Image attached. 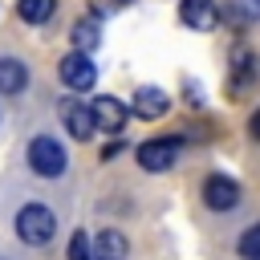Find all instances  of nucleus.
Wrapping results in <instances>:
<instances>
[{
    "label": "nucleus",
    "mask_w": 260,
    "mask_h": 260,
    "mask_svg": "<svg viewBox=\"0 0 260 260\" xmlns=\"http://www.w3.org/2000/svg\"><path fill=\"white\" fill-rule=\"evenodd\" d=\"M16 236H20V244L41 248V244H49L57 236V215L45 203H24L16 211Z\"/></svg>",
    "instance_id": "obj_1"
},
{
    "label": "nucleus",
    "mask_w": 260,
    "mask_h": 260,
    "mask_svg": "<svg viewBox=\"0 0 260 260\" xmlns=\"http://www.w3.org/2000/svg\"><path fill=\"white\" fill-rule=\"evenodd\" d=\"M28 167H32L41 179H61L65 167H69L65 146H61L57 138H49V134H37V138L28 142Z\"/></svg>",
    "instance_id": "obj_2"
},
{
    "label": "nucleus",
    "mask_w": 260,
    "mask_h": 260,
    "mask_svg": "<svg viewBox=\"0 0 260 260\" xmlns=\"http://www.w3.org/2000/svg\"><path fill=\"white\" fill-rule=\"evenodd\" d=\"M57 73H61V81H65L69 89H77V93H85V89L98 81V65H93L85 53H65L61 65H57Z\"/></svg>",
    "instance_id": "obj_3"
},
{
    "label": "nucleus",
    "mask_w": 260,
    "mask_h": 260,
    "mask_svg": "<svg viewBox=\"0 0 260 260\" xmlns=\"http://www.w3.org/2000/svg\"><path fill=\"white\" fill-rule=\"evenodd\" d=\"M175 158H179V142L175 138H150V142H142L138 146V167L142 171H171L175 167Z\"/></svg>",
    "instance_id": "obj_4"
},
{
    "label": "nucleus",
    "mask_w": 260,
    "mask_h": 260,
    "mask_svg": "<svg viewBox=\"0 0 260 260\" xmlns=\"http://www.w3.org/2000/svg\"><path fill=\"white\" fill-rule=\"evenodd\" d=\"M203 203L211 211H232L240 203V183L228 179V175H207L203 179Z\"/></svg>",
    "instance_id": "obj_5"
},
{
    "label": "nucleus",
    "mask_w": 260,
    "mask_h": 260,
    "mask_svg": "<svg viewBox=\"0 0 260 260\" xmlns=\"http://www.w3.org/2000/svg\"><path fill=\"white\" fill-rule=\"evenodd\" d=\"M61 122H65V130L77 138V142H89L93 134H98V122H93V110L85 106V102H61Z\"/></svg>",
    "instance_id": "obj_6"
},
{
    "label": "nucleus",
    "mask_w": 260,
    "mask_h": 260,
    "mask_svg": "<svg viewBox=\"0 0 260 260\" xmlns=\"http://www.w3.org/2000/svg\"><path fill=\"white\" fill-rule=\"evenodd\" d=\"M89 110H93L98 130H106V134H118V130L126 126V118H130V106H122V102H118V98H110V93L93 98V102H89Z\"/></svg>",
    "instance_id": "obj_7"
},
{
    "label": "nucleus",
    "mask_w": 260,
    "mask_h": 260,
    "mask_svg": "<svg viewBox=\"0 0 260 260\" xmlns=\"http://www.w3.org/2000/svg\"><path fill=\"white\" fill-rule=\"evenodd\" d=\"M167 110H171V98H167L158 85H142V89L130 98V114L142 118V122H154V118H162Z\"/></svg>",
    "instance_id": "obj_8"
},
{
    "label": "nucleus",
    "mask_w": 260,
    "mask_h": 260,
    "mask_svg": "<svg viewBox=\"0 0 260 260\" xmlns=\"http://www.w3.org/2000/svg\"><path fill=\"white\" fill-rule=\"evenodd\" d=\"M179 20L187 28H195V32H211L219 24V8H215V0H183L179 4Z\"/></svg>",
    "instance_id": "obj_9"
},
{
    "label": "nucleus",
    "mask_w": 260,
    "mask_h": 260,
    "mask_svg": "<svg viewBox=\"0 0 260 260\" xmlns=\"http://www.w3.org/2000/svg\"><path fill=\"white\" fill-rule=\"evenodd\" d=\"M126 252H130V244L118 228H106L93 236V260H126Z\"/></svg>",
    "instance_id": "obj_10"
},
{
    "label": "nucleus",
    "mask_w": 260,
    "mask_h": 260,
    "mask_svg": "<svg viewBox=\"0 0 260 260\" xmlns=\"http://www.w3.org/2000/svg\"><path fill=\"white\" fill-rule=\"evenodd\" d=\"M24 85H28V65H24L20 57H0V93L12 98V93H20Z\"/></svg>",
    "instance_id": "obj_11"
},
{
    "label": "nucleus",
    "mask_w": 260,
    "mask_h": 260,
    "mask_svg": "<svg viewBox=\"0 0 260 260\" xmlns=\"http://www.w3.org/2000/svg\"><path fill=\"white\" fill-rule=\"evenodd\" d=\"M16 12L24 24H45L57 12V0H16Z\"/></svg>",
    "instance_id": "obj_12"
},
{
    "label": "nucleus",
    "mask_w": 260,
    "mask_h": 260,
    "mask_svg": "<svg viewBox=\"0 0 260 260\" xmlns=\"http://www.w3.org/2000/svg\"><path fill=\"white\" fill-rule=\"evenodd\" d=\"M98 41H102L98 20H77L73 24V53H85L89 57V49H98Z\"/></svg>",
    "instance_id": "obj_13"
},
{
    "label": "nucleus",
    "mask_w": 260,
    "mask_h": 260,
    "mask_svg": "<svg viewBox=\"0 0 260 260\" xmlns=\"http://www.w3.org/2000/svg\"><path fill=\"white\" fill-rule=\"evenodd\" d=\"M240 256H244V260H260V223H252V228L240 236Z\"/></svg>",
    "instance_id": "obj_14"
},
{
    "label": "nucleus",
    "mask_w": 260,
    "mask_h": 260,
    "mask_svg": "<svg viewBox=\"0 0 260 260\" xmlns=\"http://www.w3.org/2000/svg\"><path fill=\"white\" fill-rule=\"evenodd\" d=\"M69 260H93L89 236H85V232H73V240H69Z\"/></svg>",
    "instance_id": "obj_15"
},
{
    "label": "nucleus",
    "mask_w": 260,
    "mask_h": 260,
    "mask_svg": "<svg viewBox=\"0 0 260 260\" xmlns=\"http://www.w3.org/2000/svg\"><path fill=\"white\" fill-rule=\"evenodd\" d=\"M130 0H93V16H106V12H118V8H126Z\"/></svg>",
    "instance_id": "obj_16"
},
{
    "label": "nucleus",
    "mask_w": 260,
    "mask_h": 260,
    "mask_svg": "<svg viewBox=\"0 0 260 260\" xmlns=\"http://www.w3.org/2000/svg\"><path fill=\"white\" fill-rule=\"evenodd\" d=\"M248 134H252V138H256V142H260V110H256V114H252V118H248Z\"/></svg>",
    "instance_id": "obj_17"
}]
</instances>
